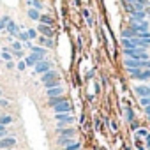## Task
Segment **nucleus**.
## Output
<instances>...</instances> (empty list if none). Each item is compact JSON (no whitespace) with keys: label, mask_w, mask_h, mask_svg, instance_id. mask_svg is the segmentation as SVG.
I'll return each mask as SVG.
<instances>
[{"label":"nucleus","mask_w":150,"mask_h":150,"mask_svg":"<svg viewBox=\"0 0 150 150\" xmlns=\"http://www.w3.org/2000/svg\"><path fill=\"white\" fill-rule=\"evenodd\" d=\"M127 58H134V60H148V53L141 48H134V50H125Z\"/></svg>","instance_id":"obj_1"},{"label":"nucleus","mask_w":150,"mask_h":150,"mask_svg":"<svg viewBox=\"0 0 150 150\" xmlns=\"http://www.w3.org/2000/svg\"><path fill=\"white\" fill-rule=\"evenodd\" d=\"M51 69V62L50 60H41V62H37L35 64V67H34V71H35V74H44L46 71H50Z\"/></svg>","instance_id":"obj_2"},{"label":"nucleus","mask_w":150,"mask_h":150,"mask_svg":"<svg viewBox=\"0 0 150 150\" xmlns=\"http://www.w3.org/2000/svg\"><path fill=\"white\" fill-rule=\"evenodd\" d=\"M55 120L60 122V124H64V125H69V124L74 122V117L71 113H55Z\"/></svg>","instance_id":"obj_3"},{"label":"nucleus","mask_w":150,"mask_h":150,"mask_svg":"<svg viewBox=\"0 0 150 150\" xmlns=\"http://www.w3.org/2000/svg\"><path fill=\"white\" fill-rule=\"evenodd\" d=\"M14 145H16V138H13V136H4L0 139V150H9Z\"/></svg>","instance_id":"obj_4"},{"label":"nucleus","mask_w":150,"mask_h":150,"mask_svg":"<svg viewBox=\"0 0 150 150\" xmlns=\"http://www.w3.org/2000/svg\"><path fill=\"white\" fill-rule=\"evenodd\" d=\"M41 60H44V58H42V57H39V55H35V53H30V55H27V57H25V60H23V62H25V65H27V67H35V64H37V62H41Z\"/></svg>","instance_id":"obj_5"},{"label":"nucleus","mask_w":150,"mask_h":150,"mask_svg":"<svg viewBox=\"0 0 150 150\" xmlns=\"http://www.w3.org/2000/svg\"><path fill=\"white\" fill-rule=\"evenodd\" d=\"M53 110H55V113H71L72 111V104L69 101H64V103L53 106Z\"/></svg>","instance_id":"obj_6"},{"label":"nucleus","mask_w":150,"mask_h":150,"mask_svg":"<svg viewBox=\"0 0 150 150\" xmlns=\"http://www.w3.org/2000/svg\"><path fill=\"white\" fill-rule=\"evenodd\" d=\"M60 76H58V72L57 71H53V69H50V71H46L44 74H41V81L42 83H48V81H51V80H58Z\"/></svg>","instance_id":"obj_7"},{"label":"nucleus","mask_w":150,"mask_h":150,"mask_svg":"<svg viewBox=\"0 0 150 150\" xmlns=\"http://www.w3.org/2000/svg\"><path fill=\"white\" fill-rule=\"evenodd\" d=\"M134 94L138 97H148L150 96V88H148V85H138V87H134Z\"/></svg>","instance_id":"obj_8"},{"label":"nucleus","mask_w":150,"mask_h":150,"mask_svg":"<svg viewBox=\"0 0 150 150\" xmlns=\"http://www.w3.org/2000/svg\"><path fill=\"white\" fill-rule=\"evenodd\" d=\"M46 96H48V99H51V97H60V96H64V88L58 85V87H53V88H48L46 90Z\"/></svg>","instance_id":"obj_9"},{"label":"nucleus","mask_w":150,"mask_h":150,"mask_svg":"<svg viewBox=\"0 0 150 150\" xmlns=\"http://www.w3.org/2000/svg\"><path fill=\"white\" fill-rule=\"evenodd\" d=\"M57 134L58 136H64V138H74L76 131H74L72 127H62V129H57Z\"/></svg>","instance_id":"obj_10"},{"label":"nucleus","mask_w":150,"mask_h":150,"mask_svg":"<svg viewBox=\"0 0 150 150\" xmlns=\"http://www.w3.org/2000/svg\"><path fill=\"white\" fill-rule=\"evenodd\" d=\"M136 34H139V32H148V21L145 20V21H139V23H132V27H131Z\"/></svg>","instance_id":"obj_11"},{"label":"nucleus","mask_w":150,"mask_h":150,"mask_svg":"<svg viewBox=\"0 0 150 150\" xmlns=\"http://www.w3.org/2000/svg\"><path fill=\"white\" fill-rule=\"evenodd\" d=\"M37 32H41L44 37H53V28L50 27V25H42V23H39V27H37Z\"/></svg>","instance_id":"obj_12"},{"label":"nucleus","mask_w":150,"mask_h":150,"mask_svg":"<svg viewBox=\"0 0 150 150\" xmlns=\"http://www.w3.org/2000/svg\"><path fill=\"white\" fill-rule=\"evenodd\" d=\"M132 14V21H145V18H146V11H132L131 13Z\"/></svg>","instance_id":"obj_13"},{"label":"nucleus","mask_w":150,"mask_h":150,"mask_svg":"<svg viewBox=\"0 0 150 150\" xmlns=\"http://www.w3.org/2000/svg\"><path fill=\"white\" fill-rule=\"evenodd\" d=\"M6 32L9 34V35H13V37H16V34H18V25L11 20L9 23H7V27H6Z\"/></svg>","instance_id":"obj_14"},{"label":"nucleus","mask_w":150,"mask_h":150,"mask_svg":"<svg viewBox=\"0 0 150 150\" xmlns=\"http://www.w3.org/2000/svg\"><path fill=\"white\" fill-rule=\"evenodd\" d=\"M148 6V0H134V11H145V7Z\"/></svg>","instance_id":"obj_15"},{"label":"nucleus","mask_w":150,"mask_h":150,"mask_svg":"<svg viewBox=\"0 0 150 150\" xmlns=\"http://www.w3.org/2000/svg\"><path fill=\"white\" fill-rule=\"evenodd\" d=\"M139 62H141V60L127 58V60H125V67H127V69H141V67H139Z\"/></svg>","instance_id":"obj_16"},{"label":"nucleus","mask_w":150,"mask_h":150,"mask_svg":"<svg viewBox=\"0 0 150 150\" xmlns=\"http://www.w3.org/2000/svg\"><path fill=\"white\" fill-rule=\"evenodd\" d=\"M30 53H35V55H39V57H46V50L44 48H41V46H30Z\"/></svg>","instance_id":"obj_17"},{"label":"nucleus","mask_w":150,"mask_h":150,"mask_svg":"<svg viewBox=\"0 0 150 150\" xmlns=\"http://www.w3.org/2000/svg\"><path fill=\"white\" fill-rule=\"evenodd\" d=\"M138 80H141V81H146V80H150V69H141V72L136 76Z\"/></svg>","instance_id":"obj_18"},{"label":"nucleus","mask_w":150,"mask_h":150,"mask_svg":"<svg viewBox=\"0 0 150 150\" xmlns=\"http://www.w3.org/2000/svg\"><path fill=\"white\" fill-rule=\"evenodd\" d=\"M64 101H67L64 96H60V97H51V99H48V104L53 108V106H57V104H60V103H64Z\"/></svg>","instance_id":"obj_19"},{"label":"nucleus","mask_w":150,"mask_h":150,"mask_svg":"<svg viewBox=\"0 0 150 150\" xmlns=\"http://www.w3.org/2000/svg\"><path fill=\"white\" fill-rule=\"evenodd\" d=\"M134 37H136V32L132 28H125L122 32V39H134Z\"/></svg>","instance_id":"obj_20"},{"label":"nucleus","mask_w":150,"mask_h":150,"mask_svg":"<svg viewBox=\"0 0 150 150\" xmlns=\"http://www.w3.org/2000/svg\"><path fill=\"white\" fill-rule=\"evenodd\" d=\"M39 42H41L42 46H46V48H53V39H50V37L41 35V37H39Z\"/></svg>","instance_id":"obj_21"},{"label":"nucleus","mask_w":150,"mask_h":150,"mask_svg":"<svg viewBox=\"0 0 150 150\" xmlns=\"http://www.w3.org/2000/svg\"><path fill=\"white\" fill-rule=\"evenodd\" d=\"M125 120L127 122H134V110L131 108V104L125 108Z\"/></svg>","instance_id":"obj_22"},{"label":"nucleus","mask_w":150,"mask_h":150,"mask_svg":"<svg viewBox=\"0 0 150 150\" xmlns=\"http://www.w3.org/2000/svg\"><path fill=\"white\" fill-rule=\"evenodd\" d=\"M122 46H124L125 50H134V48H136V44H134L132 39H122Z\"/></svg>","instance_id":"obj_23"},{"label":"nucleus","mask_w":150,"mask_h":150,"mask_svg":"<svg viewBox=\"0 0 150 150\" xmlns=\"http://www.w3.org/2000/svg\"><path fill=\"white\" fill-rule=\"evenodd\" d=\"M72 141H74L72 138H64V136H58V139H57V143L62 145V146H67V145H71Z\"/></svg>","instance_id":"obj_24"},{"label":"nucleus","mask_w":150,"mask_h":150,"mask_svg":"<svg viewBox=\"0 0 150 150\" xmlns=\"http://www.w3.org/2000/svg\"><path fill=\"white\" fill-rule=\"evenodd\" d=\"M11 122H13V117H11V115H0V125L6 127V125H9Z\"/></svg>","instance_id":"obj_25"},{"label":"nucleus","mask_w":150,"mask_h":150,"mask_svg":"<svg viewBox=\"0 0 150 150\" xmlns=\"http://www.w3.org/2000/svg\"><path fill=\"white\" fill-rule=\"evenodd\" d=\"M28 18H30V20H39V18H41V14H39V11H37V9L28 7Z\"/></svg>","instance_id":"obj_26"},{"label":"nucleus","mask_w":150,"mask_h":150,"mask_svg":"<svg viewBox=\"0 0 150 150\" xmlns=\"http://www.w3.org/2000/svg\"><path fill=\"white\" fill-rule=\"evenodd\" d=\"M11 21V16H4V18H0V32L2 30H6V27H7V23Z\"/></svg>","instance_id":"obj_27"},{"label":"nucleus","mask_w":150,"mask_h":150,"mask_svg":"<svg viewBox=\"0 0 150 150\" xmlns=\"http://www.w3.org/2000/svg\"><path fill=\"white\" fill-rule=\"evenodd\" d=\"M64 150H81V143H78V141H72L71 145H67Z\"/></svg>","instance_id":"obj_28"},{"label":"nucleus","mask_w":150,"mask_h":150,"mask_svg":"<svg viewBox=\"0 0 150 150\" xmlns=\"http://www.w3.org/2000/svg\"><path fill=\"white\" fill-rule=\"evenodd\" d=\"M58 85H60V78H58V80H51V81L44 83V88L48 90V88H53V87H58Z\"/></svg>","instance_id":"obj_29"},{"label":"nucleus","mask_w":150,"mask_h":150,"mask_svg":"<svg viewBox=\"0 0 150 150\" xmlns=\"http://www.w3.org/2000/svg\"><path fill=\"white\" fill-rule=\"evenodd\" d=\"M27 2H28V6H32V7H34V9H37V11H41V9H42V6H41L39 0H27Z\"/></svg>","instance_id":"obj_30"},{"label":"nucleus","mask_w":150,"mask_h":150,"mask_svg":"<svg viewBox=\"0 0 150 150\" xmlns=\"http://www.w3.org/2000/svg\"><path fill=\"white\" fill-rule=\"evenodd\" d=\"M39 21H41L42 25H50V27H51V23H53L51 16H48V14H46V16H41V18H39Z\"/></svg>","instance_id":"obj_31"},{"label":"nucleus","mask_w":150,"mask_h":150,"mask_svg":"<svg viewBox=\"0 0 150 150\" xmlns=\"http://www.w3.org/2000/svg\"><path fill=\"white\" fill-rule=\"evenodd\" d=\"M21 48H23V42H20V41H14V42L11 44V48H9V50H13V51H21Z\"/></svg>","instance_id":"obj_32"},{"label":"nucleus","mask_w":150,"mask_h":150,"mask_svg":"<svg viewBox=\"0 0 150 150\" xmlns=\"http://www.w3.org/2000/svg\"><path fill=\"white\" fill-rule=\"evenodd\" d=\"M16 35H18V41H20V42H27V41H28V35H27V30H25V32H18Z\"/></svg>","instance_id":"obj_33"},{"label":"nucleus","mask_w":150,"mask_h":150,"mask_svg":"<svg viewBox=\"0 0 150 150\" xmlns=\"http://www.w3.org/2000/svg\"><path fill=\"white\" fill-rule=\"evenodd\" d=\"M0 57H2L4 60H7V62H11V60H13V55H11L9 51H6V50H2V53H0Z\"/></svg>","instance_id":"obj_34"},{"label":"nucleus","mask_w":150,"mask_h":150,"mask_svg":"<svg viewBox=\"0 0 150 150\" xmlns=\"http://www.w3.org/2000/svg\"><path fill=\"white\" fill-rule=\"evenodd\" d=\"M27 35H28V39H35L37 37V30L35 28H28L27 30Z\"/></svg>","instance_id":"obj_35"},{"label":"nucleus","mask_w":150,"mask_h":150,"mask_svg":"<svg viewBox=\"0 0 150 150\" xmlns=\"http://www.w3.org/2000/svg\"><path fill=\"white\" fill-rule=\"evenodd\" d=\"M146 134H148L146 129H138V131H136V138H145Z\"/></svg>","instance_id":"obj_36"},{"label":"nucleus","mask_w":150,"mask_h":150,"mask_svg":"<svg viewBox=\"0 0 150 150\" xmlns=\"http://www.w3.org/2000/svg\"><path fill=\"white\" fill-rule=\"evenodd\" d=\"M139 67H141V69H150V58H148V60H141V62H139Z\"/></svg>","instance_id":"obj_37"},{"label":"nucleus","mask_w":150,"mask_h":150,"mask_svg":"<svg viewBox=\"0 0 150 150\" xmlns=\"http://www.w3.org/2000/svg\"><path fill=\"white\" fill-rule=\"evenodd\" d=\"M83 16H85V20H87V23H88V25H92V18H90V13H88L87 9L83 11Z\"/></svg>","instance_id":"obj_38"},{"label":"nucleus","mask_w":150,"mask_h":150,"mask_svg":"<svg viewBox=\"0 0 150 150\" xmlns=\"http://www.w3.org/2000/svg\"><path fill=\"white\" fill-rule=\"evenodd\" d=\"M136 148H138V150H146V148L141 145V139H139V138H136Z\"/></svg>","instance_id":"obj_39"},{"label":"nucleus","mask_w":150,"mask_h":150,"mask_svg":"<svg viewBox=\"0 0 150 150\" xmlns=\"http://www.w3.org/2000/svg\"><path fill=\"white\" fill-rule=\"evenodd\" d=\"M145 141H146V150H150V132L145 136Z\"/></svg>","instance_id":"obj_40"},{"label":"nucleus","mask_w":150,"mask_h":150,"mask_svg":"<svg viewBox=\"0 0 150 150\" xmlns=\"http://www.w3.org/2000/svg\"><path fill=\"white\" fill-rule=\"evenodd\" d=\"M18 69H20V71L27 69V65H25V62H23V60H21V62H18Z\"/></svg>","instance_id":"obj_41"},{"label":"nucleus","mask_w":150,"mask_h":150,"mask_svg":"<svg viewBox=\"0 0 150 150\" xmlns=\"http://www.w3.org/2000/svg\"><path fill=\"white\" fill-rule=\"evenodd\" d=\"M14 55H16V58H23V51H14Z\"/></svg>","instance_id":"obj_42"},{"label":"nucleus","mask_w":150,"mask_h":150,"mask_svg":"<svg viewBox=\"0 0 150 150\" xmlns=\"http://www.w3.org/2000/svg\"><path fill=\"white\" fill-rule=\"evenodd\" d=\"M143 111H145V115L148 117V115H150V106H145V108H143Z\"/></svg>","instance_id":"obj_43"},{"label":"nucleus","mask_w":150,"mask_h":150,"mask_svg":"<svg viewBox=\"0 0 150 150\" xmlns=\"http://www.w3.org/2000/svg\"><path fill=\"white\" fill-rule=\"evenodd\" d=\"M7 69H14V62H7Z\"/></svg>","instance_id":"obj_44"},{"label":"nucleus","mask_w":150,"mask_h":150,"mask_svg":"<svg viewBox=\"0 0 150 150\" xmlns=\"http://www.w3.org/2000/svg\"><path fill=\"white\" fill-rule=\"evenodd\" d=\"M4 136H7V131H0V139H2Z\"/></svg>","instance_id":"obj_45"},{"label":"nucleus","mask_w":150,"mask_h":150,"mask_svg":"<svg viewBox=\"0 0 150 150\" xmlns=\"http://www.w3.org/2000/svg\"><path fill=\"white\" fill-rule=\"evenodd\" d=\"M7 104H9L7 101H4V99H0V106H7Z\"/></svg>","instance_id":"obj_46"},{"label":"nucleus","mask_w":150,"mask_h":150,"mask_svg":"<svg viewBox=\"0 0 150 150\" xmlns=\"http://www.w3.org/2000/svg\"><path fill=\"white\" fill-rule=\"evenodd\" d=\"M117 127H118V125H117V122H111V129H113V131H117Z\"/></svg>","instance_id":"obj_47"},{"label":"nucleus","mask_w":150,"mask_h":150,"mask_svg":"<svg viewBox=\"0 0 150 150\" xmlns=\"http://www.w3.org/2000/svg\"><path fill=\"white\" fill-rule=\"evenodd\" d=\"M0 131H7V129H6V127H4V125H0Z\"/></svg>","instance_id":"obj_48"},{"label":"nucleus","mask_w":150,"mask_h":150,"mask_svg":"<svg viewBox=\"0 0 150 150\" xmlns=\"http://www.w3.org/2000/svg\"><path fill=\"white\" fill-rule=\"evenodd\" d=\"M125 2H129V4H134V0H125Z\"/></svg>","instance_id":"obj_49"},{"label":"nucleus","mask_w":150,"mask_h":150,"mask_svg":"<svg viewBox=\"0 0 150 150\" xmlns=\"http://www.w3.org/2000/svg\"><path fill=\"white\" fill-rule=\"evenodd\" d=\"M146 118H148V122H150V115H148V117H146Z\"/></svg>","instance_id":"obj_50"},{"label":"nucleus","mask_w":150,"mask_h":150,"mask_svg":"<svg viewBox=\"0 0 150 150\" xmlns=\"http://www.w3.org/2000/svg\"><path fill=\"white\" fill-rule=\"evenodd\" d=\"M148 88H150V85H148Z\"/></svg>","instance_id":"obj_51"},{"label":"nucleus","mask_w":150,"mask_h":150,"mask_svg":"<svg viewBox=\"0 0 150 150\" xmlns=\"http://www.w3.org/2000/svg\"><path fill=\"white\" fill-rule=\"evenodd\" d=\"M9 150H11V148H9Z\"/></svg>","instance_id":"obj_52"}]
</instances>
